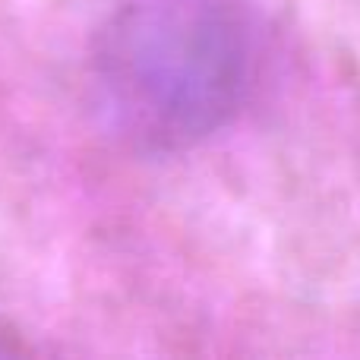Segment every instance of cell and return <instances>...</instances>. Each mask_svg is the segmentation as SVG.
Listing matches in <instances>:
<instances>
[{"instance_id":"2","label":"cell","mask_w":360,"mask_h":360,"mask_svg":"<svg viewBox=\"0 0 360 360\" xmlns=\"http://www.w3.org/2000/svg\"><path fill=\"white\" fill-rule=\"evenodd\" d=\"M4 354H22V345L13 342L10 335H0V357Z\"/></svg>"},{"instance_id":"1","label":"cell","mask_w":360,"mask_h":360,"mask_svg":"<svg viewBox=\"0 0 360 360\" xmlns=\"http://www.w3.org/2000/svg\"><path fill=\"white\" fill-rule=\"evenodd\" d=\"M253 35L240 0H124L89 54L92 108L149 155L199 146L240 111Z\"/></svg>"}]
</instances>
